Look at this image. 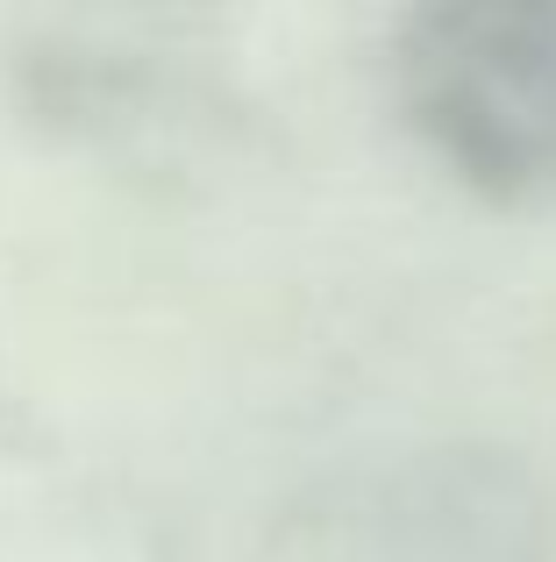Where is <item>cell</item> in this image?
I'll return each mask as SVG.
<instances>
[{"mask_svg":"<svg viewBox=\"0 0 556 562\" xmlns=\"http://www.w3.org/2000/svg\"><path fill=\"white\" fill-rule=\"evenodd\" d=\"M392 79L449 179L507 214H556V0H414Z\"/></svg>","mask_w":556,"mask_h":562,"instance_id":"cell-1","label":"cell"}]
</instances>
